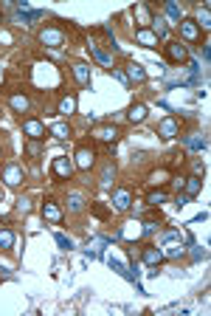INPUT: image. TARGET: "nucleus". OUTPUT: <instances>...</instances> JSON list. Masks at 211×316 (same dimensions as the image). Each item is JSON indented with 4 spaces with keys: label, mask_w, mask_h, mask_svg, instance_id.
<instances>
[{
    "label": "nucleus",
    "mask_w": 211,
    "mask_h": 316,
    "mask_svg": "<svg viewBox=\"0 0 211 316\" xmlns=\"http://www.w3.org/2000/svg\"><path fill=\"white\" fill-rule=\"evenodd\" d=\"M163 54H166V59H169L172 65L189 62V51H186V45H183L180 40H166V45H163Z\"/></svg>",
    "instance_id": "nucleus-1"
},
{
    "label": "nucleus",
    "mask_w": 211,
    "mask_h": 316,
    "mask_svg": "<svg viewBox=\"0 0 211 316\" xmlns=\"http://www.w3.org/2000/svg\"><path fill=\"white\" fill-rule=\"evenodd\" d=\"M161 252H163V257H183V254H186V249H183V240H180V231H166Z\"/></svg>",
    "instance_id": "nucleus-2"
},
{
    "label": "nucleus",
    "mask_w": 211,
    "mask_h": 316,
    "mask_svg": "<svg viewBox=\"0 0 211 316\" xmlns=\"http://www.w3.org/2000/svg\"><path fill=\"white\" fill-rule=\"evenodd\" d=\"M70 173H73V161H70L68 155H56L54 164H51V175H54L56 181H68Z\"/></svg>",
    "instance_id": "nucleus-3"
},
{
    "label": "nucleus",
    "mask_w": 211,
    "mask_h": 316,
    "mask_svg": "<svg viewBox=\"0 0 211 316\" xmlns=\"http://www.w3.org/2000/svg\"><path fill=\"white\" fill-rule=\"evenodd\" d=\"M40 43L48 45V48H59V45L65 43L62 29H56V26H45V29L40 31Z\"/></svg>",
    "instance_id": "nucleus-4"
},
{
    "label": "nucleus",
    "mask_w": 211,
    "mask_h": 316,
    "mask_svg": "<svg viewBox=\"0 0 211 316\" xmlns=\"http://www.w3.org/2000/svg\"><path fill=\"white\" fill-rule=\"evenodd\" d=\"M90 136L101 144H113L119 138V127H116V124H96V127L90 130Z\"/></svg>",
    "instance_id": "nucleus-5"
},
{
    "label": "nucleus",
    "mask_w": 211,
    "mask_h": 316,
    "mask_svg": "<svg viewBox=\"0 0 211 316\" xmlns=\"http://www.w3.org/2000/svg\"><path fill=\"white\" fill-rule=\"evenodd\" d=\"M73 164L82 170V173H87L93 164H96V152L90 150V147H79L76 150V155H73Z\"/></svg>",
    "instance_id": "nucleus-6"
},
{
    "label": "nucleus",
    "mask_w": 211,
    "mask_h": 316,
    "mask_svg": "<svg viewBox=\"0 0 211 316\" xmlns=\"http://www.w3.org/2000/svg\"><path fill=\"white\" fill-rule=\"evenodd\" d=\"M23 133H26L28 138L40 141V138H45V124H42L40 119H26V122H23Z\"/></svg>",
    "instance_id": "nucleus-7"
},
{
    "label": "nucleus",
    "mask_w": 211,
    "mask_h": 316,
    "mask_svg": "<svg viewBox=\"0 0 211 316\" xmlns=\"http://www.w3.org/2000/svg\"><path fill=\"white\" fill-rule=\"evenodd\" d=\"M177 133H180V124H177L175 116H166V119L158 124V136H161V138H175Z\"/></svg>",
    "instance_id": "nucleus-8"
},
{
    "label": "nucleus",
    "mask_w": 211,
    "mask_h": 316,
    "mask_svg": "<svg viewBox=\"0 0 211 316\" xmlns=\"http://www.w3.org/2000/svg\"><path fill=\"white\" fill-rule=\"evenodd\" d=\"M3 181H6V187H20V184H23V167L20 164H6V170H3Z\"/></svg>",
    "instance_id": "nucleus-9"
},
{
    "label": "nucleus",
    "mask_w": 211,
    "mask_h": 316,
    "mask_svg": "<svg viewBox=\"0 0 211 316\" xmlns=\"http://www.w3.org/2000/svg\"><path fill=\"white\" fill-rule=\"evenodd\" d=\"M130 203H133V192H130V189H116V192H113V209L127 212Z\"/></svg>",
    "instance_id": "nucleus-10"
},
{
    "label": "nucleus",
    "mask_w": 211,
    "mask_h": 316,
    "mask_svg": "<svg viewBox=\"0 0 211 316\" xmlns=\"http://www.w3.org/2000/svg\"><path fill=\"white\" fill-rule=\"evenodd\" d=\"M177 26H180L183 40H189V43H200V29H197L194 20H180Z\"/></svg>",
    "instance_id": "nucleus-11"
},
{
    "label": "nucleus",
    "mask_w": 211,
    "mask_h": 316,
    "mask_svg": "<svg viewBox=\"0 0 211 316\" xmlns=\"http://www.w3.org/2000/svg\"><path fill=\"white\" fill-rule=\"evenodd\" d=\"M141 257H144V263H147V266H161L163 260H166V257H163V252H161V246H147Z\"/></svg>",
    "instance_id": "nucleus-12"
},
{
    "label": "nucleus",
    "mask_w": 211,
    "mask_h": 316,
    "mask_svg": "<svg viewBox=\"0 0 211 316\" xmlns=\"http://www.w3.org/2000/svg\"><path fill=\"white\" fill-rule=\"evenodd\" d=\"M135 43L144 48H158V37L152 34V29H138L135 31Z\"/></svg>",
    "instance_id": "nucleus-13"
},
{
    "label": "nucleus",
    "mask_w": 211,
    "mask_h": 316,
    "mask_svg": "<svg viewBox=\"0 0 211 316\" xmlns=\"http://www.w3.org/2000/svg\"><path fill=\"white\" fill-rule=\"evenodd\" d=\"M127 119L133 124H141L144 119H147V105H141V102H133L130 105V110H127Z\"/></svg>",
    "instance_id": "nucleus-14"
},
{
    "label": "nucleus",
    "mask_w": 211,
    "mask_h": 316,
    "mask_svg": "<svg viewBox=\"0 0 211 316\" xmlns=\"http://www.w3.org/2000/svg\"><path fill=\"white\" fill-rule=\"evenodd\" d=\"M200 192H203V181L197 178V175H191V178L183 181V195H189V198H197Z\"/></svg>",
    "instance_id": "nucleus-15"
},
{
    "label": "nucleus",
    "mask_w": 211,
    "mask_h": 316,
    "mask_svg": "<svg viewBox=\"0 0 211 316\" xmlns=\"http://www.w3.org/2000/svg\"><path fill=\"white\" fill-rule=\"evenodd\" d=\"M42 217L51 220V223H59V220H62V209L56 206L54 201H45V203H42Z\"/></svg>",
    "instance_id": "nucleus-16"
},
{
    "label": "nucleus",
    "mask_w": 211,
    "mask_h": 316,
    "mask_svg": "<svg viewBox=\"0 0 211 316\" xmlns=\"http://www.w3.org/2000/svg\"><path fill=\"white\" fill-rule=\"evenodd\" d=\"M124 68H127V79H133V82H144V79H147V71H144V65H138V62H127Z\"/></svg>",
    "instance_id": "nucleus-17"
},
{
    "label": "nucleus",
    "mask_w": 211,
    "mask_h": 316,
    "mask_svg": "<svg viewBox=\"0 0 211 316\" xmlns=\"http://www.w3.org/2000/svg\"><path fill=\"white\" fill-rule=\"evenodd\" d=\"M87 48H90V54H93V57H96V59H98V62H101V65H104V68H110V71H113V59H110V54H107V51L101 48V45L90 43V45H87Z\"/></svg>",
    "instance_id": "nucleus-18"
},
{
    "label": "nucleus",
    "mask_w": 211,
    "mask_h": 316,
    "mask_svg": "<svg viewBox=\"0 0 211 316\" xmlns=\"http://www.w3.org/2000/svg\"><path fill=\"white\" fill-rule=\"evenodd\" d=\"M73 76H76L79 85H90V65L76 62V65H73Z\"/></svg>",
    "instance_id": "nucleus-19"
},
{
    "label": "nucleus",
    "mask_w": 211,
    "mask_h": 316,
    "mask_svg": "<svg viewBox=\"0 0 211 316\" xmlns=\"http://www.w3.org/2000/svg\"><path fill=\"white\" fill-rule=\"evenodd\" d=\"M135 17H138L141 20V29H149V26H152V15H149V9L144 6V3H135Z\"/></svg>",
    "instance_id": "nucleus-20"
},
{
    "label": "nucleus",
    "mask_w": 211,
    "mask_h": 316,
    "mask_svg": "<svg viewBox=\"0 0 211 316\" xmlns=\"http://www.w3.org/2000/svg\"><path fill=\"white\" fill-rule=\"evenodd\" d=\"M186 144H189L191 150H205L208 138H205L203 133H189V136H186Z\"/></svg>",
    "instance_id": "nucleus-21"
},
{
    "label": "nucleus",
    "mask_w": 211,
    "mask_h": 316,
    "mask_svg": "<svg viewBox=\"0 0 211 316\" xmlns=\"http://www.w3.org/2000/svg\"><path fill=\"white\" fill-rule=\"evenodd\" d=\"M59 113L62 116L76 113V96H62V99H59Z\"/></svg>",
    "instance_id": "nucleus-22"
},
{
    "label": "nucleus",
    "mask_w": 211,
    "mask_h": 316,
    "mask_svg": "<svg viewBox=\"0 0 211 316\" xmlns=\"http://www.w3.org/2000/svg\"><path fill=\"white\" fill-rule=\"evenodd\" d=\"M119 234L127 237V240H138V237L144 234V229H141V223H127V229H121Z\"/></svg>",
    "instance_id": "nucleus-23"
},
{
    "label": "nucleus",
    "mask_w": 211,
    "mask_h": 316,
    "mask_svg": "<svg viewBox=\"0 0 211 316\" xmlns=\"http://www.w3.org/2000/svg\"><path fill=\"white\" fill-rule=\"evenodd\" d=\"M147 181L152 184V187H163V184L169 181V170H152Z\"/></svg>",
    "instance_id": "nucleus-24"
},
{
    "label": "nucleus",
    "mask_w": 211,
    "mask_h": 316,
    "mask_svg": "<svg viewBox=\"0 0 211 316\" xmlns=\"http://www.w3.org/2000/svg\"><path fill=\"white\" fill-rule=\"evenodd\" d=\"M152 34L158 37V43L166 40V20L163 17H152Z\"/></svg>",
    "instance_id": "nucleus-25"
},
{
    "label": "nucleus",
    "mask_w": 211,
    "mask_h": 316,
    "mask_svg": "<svg viewBox=\"0 0 211 316\" xmlns=\"http://www.w3.org/2000/svg\"><path fill=\"white\" fill-rule=\"evenodd\" d=\"M9 105H12V110H17V113H26L28 110V99L23 94H14L12 99H9Z\"/></svg>",
    "instance_id": "nucleus-26"
},
{
    "label": "nucleus",
    "mask_w": 211,
    "mask_h": 316,
    "mask_svg": "<svg viewBox=\"0 0 211 316\" xmlns=\"http://www.w3.org/2000/svg\"><path fill=\"white\" fill-rule=\"evenodd\" d=\"M197 29H200V26H203V29H208L211 26V15H208V6H200L197 9Z\"/></svg>",
    "instance_id": "nucleus-27"
},
{
    "label": "nucleus",
    "mask_w": 211,
    "mask_h": 316,
    "mask_svg": "<svg viewBox=\"0 0 211 316\" xmlns=\"http://www.w3.org/2000/svg\"><path fill=\"white\" fill-rule=\"evenodd\" d=\"M68 206H70V212H82V209H84V198L79 192H70L68 195Z\"/></svg>",
    "instance_id": "nucleus-28"
},
{
    "label": "nucleus",
    "mask_w": 211,
    "mask_h": 316,
    "mask_svg": "<svg viewBox=\"0 0 211 316\" xmlns=\"http://www.w3.org/2000/svg\"><path fill=\"white\" fill-rule=\"evenodd\" d=\"M51 136H56V138H70V127L65 122H59V124H54V127H51Z\"/></svg>",
    "instance_id": "nucleus-29"
},
{
    "label": "nucleus",
    "mask_w": 211,
    "mask_h": 316,
    "mask_svg": "<svg viewBox=\"0 0 211 316\" xmlns=\"http://www.w3.org/2000/svg\"><path fill=\"white\" fill-rule=\"evenodd\" d=\"M163 201H166V192H161V189H158V192H149V195H147V206H152V209H155V206H161Z\"/></svg>",
    "instance_id": "nucleus-30"
},
{
    "label": "nucleus",
    "mask_w": 211,
    "mask_h": 316,
    "mask_svg": "<svg viewBox=\"0 0 211 316\" xmlns=\"http://www.w3.org/2000/svg\"><path fill=\"white\" fill-rule=\"evenodd\" d=\"M113 178H116V167H113V164H107L104 170H101V187H110V184H113Z\"/></svg>",
    "instance_id": "nucleus-31"
},
{
    "label": "nucleus",
    "mask_w": 211,
    "mask_h": 316,
    "mask_svg": "<svg viewBox=\"0 0 211 316\" xmlns=\"http://www.w3.org/2000/svg\"><path fill=\"white\" fill-rule=\"evenodd\" d=\"M14 246V234L9 229H0V249H12Z\"/></svg>",
    "instance_id": "nucleus-32"
},
{
    "label": "nucleus",
    "mask_w": 211,
    "mask_h": 316,
    "mask_svg": "<svg viewBox=\"0 0 211 316\" xmlns=\"http://www.w3.org/2000/svg\"><path fill=\"white\" fill-rule=\"evenodd\" d=\"M26 152L31 158H37V155H42V147H40V141H34V138H31V141L26 144Z\"/></svg>",
    "instance_id": "nucleus-33"
},
{
    "label": "nucleus",
    "mask_w": 211,
    "mask_h": 316,
    "mask_svg": "<svg viewBox=\"0 0 211 316\" xmlns=\"http://www.w3.org/2000/svg\"><path fill=\"white\" fill-rule=\"evenodd\" d=\"M166 15L172 17V20L180 23V9H177V3H166Z\"/></svg>",
    "instance_id": "nucleus-34"
},
{
    "label": "nucleus",
    "mask_w": 211,
    "mask_h": 316,
    "mask_svg": "<svg viewBox=\"0 0 211 316\" xmlns=\"http://www.w3.org/2000/svg\"><path fill=\"white\" fill-rule=\"evenodd\" d=\"M56 246H59V249H65V252H68V249H73V243H70L65 234H59V231H56Z\"/></svg>",
    "instance_id": "nucleus-35"
},
{
    "label": "nucleus",
    "mask_w": 211,
    "mask_h": 316,
    "mask_svg": "<svg viewBox=\"0 0 211 316\" xmlns=\"http://www.w3.org/2000/svg\"><path fill=\"white\" fill-rule=\"evenodd\" d=\"M17 209H20L23 215H28V212H31V203H28L26 198H20V201H17Z\"/></svg>",
    "instance_id": "nucleus-36"
},
{
    "label": "nucleus",
    "mask_w": 211,
    "mask_h": 316,
    "mask_svg": "<svg viewBox=\"0 0 211 316\" xmlns=\"http://www.w3.org/2000/svg\"><path fill=\"white\" fill-rule=\"evenodd\" d=\"M93 215H96V217H107V209L101 206V203H93Z\"/></svg>",
    "instance_id": "nucleus-37"
},
{
    "label": "nucleus",
    "mask_w": 211,
    "mask_h": 316,
    "mask_svg": "<svg viewBox=\"0 0 211 316\" xmlns=\"http://www.w3.org/2000/svg\"><path fill=\"white\" fill-rule=\"evenodd\" d=\"M110 266H113V268H116V271H119V274H124V277H130V271H127V268H124V266H121L119 260H110Z\"/></svg>",
    "instance_id": "nucleus-38"
},
{
    "label": "nucleus",
    "mask_w": 211,
    "mask_h": 316,
    "mask_svg": "<svg viewBox=\"0 0 211 316\" xmlns=\"http://www.w3.org/2000/svg\"><path fill=\"white\" fill-rule=\"evenodd\" d=\"M113 76L119 79V82H127V73H124V71H119V68H113Z\"/></svg>",
    "instance_id": "nucleus-39"
},
{
    "label": "nucleus",
    "mask_w": 211,
    "mask_h": 316,
    "mask_svg": "<svg viewBox=\"0 0 211 316\" xmlns=\"http://www.w3.org/2000/svg\"><path fill=\"white\" fill-rule=\"evenodd\" d=\"M189 203V195H177V206H186Z\"/></svg>",
    "instance_id": "nucleus-40"
},
{
    "label": "nucleus",
    "mask_w": 211,
    "mask_h": 316,
    "mask_svg": "<svg viewBox=\"0 0 211 316\" xmlns=\"http://www.w3.org/2000/svg\"><path fill=\"white\" fill-rule=\"evenodd\" d=\"M0 201H3V192H0Z\"/></svg>",
    "instance_id": "nucleus-41"
}]
</instances>
